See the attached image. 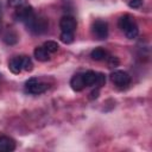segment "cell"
<instances>
[{
	"label": "cell",
	"mask_w": 152,
	"mask_h": 152,
	"mask_svg": "<svg viewBox=\"0 0 152 152\" xmlns=\"http://www.w3.org/2000/svg\"><path fill=\"white\" fill-rule=\"evenodd\" d=\"M34 14V10L31 5H26V6H23V7H19L14 11L13 13V18L17 20V21H21V23H25L27 21L32 15Z\"/></svg>",
	"instance_id": "7"
},
{
	"label": "cell",
	"mask_w": 152,
	"mask_h": 152,
	"mask_svg": "<svg viewBox=\"0 0 152 152\" xmlns=\"http://www.w3.org/2000/svg\"><path fill=\"white\" fill-rule=\"evenodd\" d=\"M131 8H139L142 5V0H124Z\"/></svg>",
	"instance_id": "17"
},
{
	"label": "cell",
	"mask_w": 152,
	"mask_h": 152,
	"mask_svg": "<svg viewBox=\"0 0 152 152\" xmlns=\"http://www.w3.org/2000/svg\"><path fill=\"white\" fill-rule=\"evenodd\" d=\"M2 39H4V42H5L6 44L13 45V44H15V43L18 42V36H17V33H15L12 28H10V30H7V31L5 32Z\"/></svg>",
	"instance_id": "13"
},
{
	"label": "cell",
	"mask_w": 152,
	"mask_h": 152,
	"mask_svg": "<svg viewBox=\"0 0 152 152\" xmlns=\"http://www.w3.org/2000/svg\"><path fill=\"white\" fill-rule=\"evenodd\" d=\"M91 33L99 40L106 39L108 37V24H107V21H104L102 19L94 20L93 24H91Z\"/></svg>",
	"instance_id": "6"
},
{
	"label": "cell",
	"mask_w": 152,
	"mask_h": 152,
	"mask_svg": "<svg viewBox=\"0 0 152 152\" xmlns=\"http://www.w3.org/2000/svg\"><path fill=\"white\" fill-rule=\"evenodd\" d=\"M1 76H2V75H1V74H0V80H1Z\"/></svg>",
	"instance_id": "21"
},
{
	"label": "cell",
	"mask_w": 152,
	"mask_h": 152,
	"mask_svg": "<svg viewBox=\"0 0 152 152\" xmlns=\"http://www.w3.org/2000/svg\"><path fill=\"white\" fill-rule=\"evenodd\" d=\"M61 42H63L64 44H70L74 42V33H69V32H61L59 36Z\"/></svg>",
	"instance_id": "16"
},
{
	"label": "cell",
	"mask_w": 152,
	"mask_h": 152,
	"mask_svg": "<svg viewBox=\"0 0 152 152\" xmlns=\"http://www.w3.org/2000/svg\"><path fill=\"white\" fill-rule=\"evenodd\" d=\"M15 148V141L7 137L0 134V152H11Z\"/></svg>",
	"instance_id": "9"
},
{
	"label": "cell",
	"mask_w": 152,
	"mask_h": 152,
	"mask_svg": "<svg viewBox=\"0 0 152 152\" xmlns=\"http://www.w3.org/2000/svg\"><path fill=\"white\" fill-rule=\"evenodd\" d=\"M24 24L27 27V30L31 33H33V34H43L49 28V21H48V19L44 18V17H39L36 13L27 21H25Z\"/></svg>",
	"instance_id": "3"
},
{
	"label": "cell",
	"mask_w": 152,
	"mask_h": 152,
	"mask_svg": "<svg viewBox=\"0 0 152 152\" xmlns=\"http://www.w3.org/2000/svg\"><path fill=\"white\" fill-rule=\"evenodd\" d=\"M90 57L94 61H104L108 57V52L104 49H102V48H95L90 52Z\"/></svg>",
	"instance_id": "12"
},
{
	"label": "cell",
	"mask_w": 152,
	"mask_h": 152,
	"mask_svg": "<svg viewBox=\"0 0 152 152\" xmlns=\"http://www.w3.org/2000/svg\"><path fill=\"white\" fill-rule=\"evenodd\" d=\"M107 62H108V66L109 68H114V66L119 65V59H118V57H114V56L107 57Z\"/></svg>",
	"instance_id": "18"
},
{
	"label": "cell",
	"mask_w": 152,
	"mask_h": 152,
	"mask_svg": "<svg viewBox=\"0 0 152 152\" xmlns=\"http://www.w3.org/2000/svg\"><path fill=\"white\" fill-rule=\"evenodd\" d=\"M99 96V88L94 89L91 93H90V99H96Z\"/></svg>",
	"instance_id": "19"
},
{
	"label": "cell",
	"mask_w": 152,
	"mask_h": 152,
	"mask_svg": "<svg viewBox=\"0 0 152 152\" xmlns=\"http://www.w3.org/2000/svg\"><path fill=\"white\" fill-rule=\"evenodd\" d=\"M109 77H110L112 83L120 90L127 89L131 84V76L124 70H115L110 74Z\"/></svg>",
	"instance_id": "4"
},
{
	"label": "cell",
	"mask_w": 152,
	"mask_h": 152,
	"mask_svg": "<svg viewBox=\"0 0 152 152\" xmlns=\"http://www.w3.org/2000/svg\"><path fill=\"white\" fill-rule=\"evenodd\" d=\"M48 88H49V86L45 82H43L36 77H31L25 82V91L28 94H32V95L42 94Z\"/></svg>",
	"instance_id": "5"
},
{
	"label": "cell",
	"mask_w": 152,
	"mask_h": 152,
	"mask_svg": "<svg viewBox=\"0 0 152 152\" xmlns=\"http://www.w3.org/2000/svg\"><path fill=\"white\" fill-rule=\"evenodd\" d=\"M7 4H8L10 7H12V8H14V10L28 5L27 0H7Z\"/></svg>",
	"instance_id": "15"
},
{
	"label": "cell",
	"mask_w": 152,
	"mask_h": 152,
	"mask_svg": "<svg viewBox=\"0 0 152 152\" xmlns=\"http://www.w3.org/2000/svg\"><path fill=\"white\" fill-rule=\"evenodd\" d=\"M33 55H34V58L39 62H48L50 59V52L42 45V46H37L33 51Z\"/></svg>",
	"instance_id": "11"
},
{
	"label": "cell",
	"mask_w": 152,
	"mask_h": 152,
	"mask_svg": "<svg viewBox=\"0 0 152 152\" xmlns=\"http://www.w3.org/2000/svg\"><path fill=\"white\" fill-rule=\"evenodd\" d=\"M118 26L124 32L126 38H128V39H134L139 34V27H138L135 20L133 19V17L129 14L121 15L118 20Z\"/></svg>",
	"instance_id": "1"
},
{
	"label": "cell",
	"mask_w": 152,
	"mask_h": 152,
	"mask_svg": "<svg viewBox=\"0 0 152 152\" xmlns=\"http://www.w3.org/2000/svg\"><path fill=\"white\" fill-rule=\"evenodd\" d=\"M8 69L13 74H19L23 70L24 71H31L33 69V63H32V59L28 56H25V55L15 56V57H12L10 59Z\"/></svg>",
	"instance_id": "2"
},
{
	"label": "cell",
	"mask_w": 152,
	"mask_h": 152,
	"mask_svg": "<svg viewBox=\"0 0 152 152\" xmlns=\"http://www.w3.org/2000/svg\"><path fill=\"white\" fill-rule=\"evenodd\" d=\"M77 27V21L74 17L71 15H64L59 20V28L62 32H69V33H75Z\"/></svg>",
	"instance_id": "8"
},
{
	"label": "cell",
	"mask_w": 152,
	"mask_h": 152,
	"mask_svg": "<svg viewBox=\"0 0 152 152\" xmlns=\"http://www.w3.org/2000/svg\"><path fill=\"white\" fill-rule=\"evenodd\" d=\"M70 87H71V89L74 91H82L86 88L82 72H77V74H75L71 77V80H70Z\"/></svg>",
	"instance_id": "10"
},
{
	"label": "cell",
	"mask_w": 152,
	"mask_h": 152,
	"mask_svg": "<svg viewBox=\"0 0 152 152\" xmlns=\"http://www.w3.org/2000/svg\"><path fill=\"white\" fill-rule=\"evenodd\" d=\"M1 15L2 14H1V6H0V26H1Z\"/></svg>",
	"instance_id": "20"
},
{
	"label": "cell",
	"mask_w": 152,
	"mask_h": 152,
	"mask_svg": "<svg viewBox=\"0 0 152 152\" xmlns=\"http://www.w3.org/2000/svg\"><path fill=\"white\" fill-rule=\"evenodd\" d=\"M43 46L50 52V53H55V52H57L58 51V44L56 43V42H53V40H48V42H45L44 44H43Z\"/></svg>",
	"instance_id": "14"
}]
</instances>
